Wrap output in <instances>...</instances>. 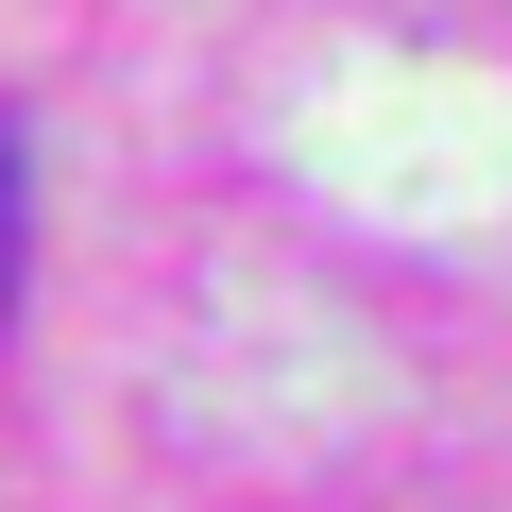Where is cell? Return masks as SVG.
I'll return each mask as SVG.
<instances>
[{"instance_id":"obj_1","label":"cell","mask_w":512,"mask_h":512,"mask_svg":"<svg viewBox=\"0 0 512 512\" xmlns=\"http://www.w3.org/2000/svg\"><path fill=\"white\" fill-rule=\"evenodd\" d=\"M18 171H35V154H18V120H0V342H18V256H35V205H18Z\"/></svg>"}]
</instances>
